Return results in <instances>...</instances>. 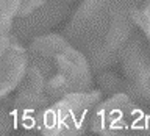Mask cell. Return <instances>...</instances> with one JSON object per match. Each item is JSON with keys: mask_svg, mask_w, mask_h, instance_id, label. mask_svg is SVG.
Masks as SVG:
<instances>
[{"mask_svg": "<svg viewBox=\"0 0 150 136\" xmlns=\"http://www.w3.org/2000/svg\"><path fill=\"white\" fill-rule=\"evenodd\" d=\"M23 0H2V45L11 38L13 21L21 11Z\"/></svg>", "mask_w": 150, "mask_h": 136, "instance_id": "obj_10", "label": "cell"}, {"mask_svg": "<svg viewBox=\"0 0 150 136\" xmlns=\"http://www.w3.org/2000/svg\"><path fill=\"white\" fill-rule=\"evenodd\" d=\"M45 2H47V0H23L22 6H21V11H19L17 16H23V14L31 13L33 9H36L38 6H41V5L45 3Z\"/></svg>", "mask_w": 150, "mask_h": 136, "instance_id": "obj_12", "label": "cell"}, {"mask_svg": "<svg viewBox=\"0 0 150 136\" xmlns=\"http://www.w3.org/2000/svg\"><path fill=\"white\" fill-rule=\"evenodd\" d=\"M105 96L100 89L74 92L47 108L39 133L47 136H74L89 130V122L96 106Z\"/></svg>", "mask_w": 150, "mask_h": 136, "instance_id": "obj_3", "label": "cell"}, {"mask_svg": "<svg viewBox=\"0 0 150 136\" xmlns=\"http://www.w3.org/2000/svg\"><path fill=\"white\" fill-rule=\"evenodd\" d=\"M2 55V63H0V94L8 96L13 91H16L27 74L28 67V52L23 47L16 36L9 38V41L0 49Z\"/></svg>", "mask_w": 150, "mask_h": 136, "instance_id": "obj_8", "label": "cell"}, {"mask_svg": "<svg viewBox=\"0 0 150 136\" xmlns=\"http://www.w3.org/2000/svg\"><path fill=\"white\" fill-rule=\"evenodd\" d=\"M145 106L122 92L105 97L92 113L89 130L97 135L150 133V113Z\"/></svg>", "mask_w": 150, "mask_h": 136, "instance_id": "obj_4", "label": "cell"}, {"mask_svg": "<svg viewBox=\"0 0 150 136\" xmlns=\"http://www.w3.org/2000/svg\"><path fill=\"white\" fill-rule=\"evenodd\" d=\"M28 67L23 80L50 103L74 92L91 91L94 78L88 58L63 35L49 33L28 42Z\"/></svg>", "mask_w": 150, "mask_h": 136, "instance_id": "obj_2", "label": "cell"}, {"mask_svg": "<svg viewBox=\"0 0 150 136\" xmlns=\"http://www.w3.org/2000/svg\"><path fill=\"white\" fill-rule=\"evenodd\" d=\"M69 8L70 0H47L31 13L14 17L11 35L23 44L49 35L52 28L67 16Z\"/></svg>", "mask_w": 150, "mask_h": 136, "instance_id": "obj_7", "label": "cell"}, {"mask_svg": "<svg viewBox=\"0 0 150 136\" xmlns=\"http://www.w3.org/2000/svg\"><path fill=\"white\" fill-rule=\"evenodd\" d=\"M138 28L150 39V0H147L136 14Z\"/></svg>", "mask_w": 150, "mask_h": 136, "instance_id": "obj_11", "label": "cell"}, {"mask_svg": "<svg viewBox=\"0 0 150 136\" xmlns=\"http://www.w3.org/2000/svg\"><path fill=\"white\" fill-rule=\"evenodd\" d=\"M145 2L83 0L66 23L63 36L83 52L97 74L119 63L122 47L138 30L136 14Z\"/></svg>", "mask_w": 150, "mask_h": 136, "instance_id": "obj_1", "label": "cell"}, {"mask_svg": "<svg viewBox=\"0 0 150 136\" xmlns=\"http://www.w3.org/2000/svg\"><path fill=\"white\" fill-rule=\"evenodd\" d=\"M52 103L33 86L22 80L16 89V96H2V135L11 130L39 131L44 114Z\"/></svg>", "mask_w": 150, "mask_h": 136, "instance_id": "obj_5", "label": "cell"}, {"mask_svg": "<svg viewBox=\"0 0 150 136\" xmlns=\"http://www.w3.org/2000/svg\"><path fill=\"white\" fill-rule=\"evenodd\" d=\"M96 81L98 84V89L103 92V96L105 97H110V96H114V94H127V96H130L131 98H134L136 102L142 103L138 91L133 88V84H131L127 78H120L117 77L116 74L110 72V70L103 69L100 72L96 74ZM144 105V103H142Z\"/></svg>", "mask_w": 150, "mask_h": 136, "instance_id": "obj_9", "label": "cell"}, {"mask_svg": "<svg viewBox=\"0 0 150 136\" xmlns=\"http://www.w3.org/2000/svg\"><path fill=\"white\" fill-rule=\"evenodd\" d=\"M124 77L138 91L144 105H150V39L136 30L119 53Z\"/></svg>", "mask_w": 150, "mask_h": 136, "instance_id": "obj_6", "label": "cell"}]
</instances>
